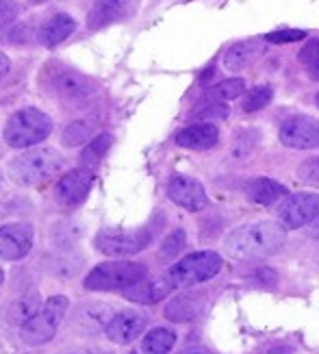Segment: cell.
I'll use <instances>...</instances> for the list:
<instances>
[{"instance_id": "obj_5", "label": "cell", "mask_w": 319, "mask_h": 354, "mask_svg": "<svg viewBox=\"0 0 319 354\" xmlns=\"http://www.w3.org/2000/svg\"><path fill=\"white\" fill-rule=\"evenodd\" d=\"M50 133H52V118L39 109L28 106V109L13 113L7 120L3 135L11 148H28L44 142Z\"/></svg>"}, {"instance_id": "obj_17", "label": "cell", "mask_w": 319, "mask_h": 354, "mask_svg": "<svg viewBox=\"0 0 319 354\" xmlns=\"http://www.w3.org/2000/svg\"><path fill=\"white\" fill-rule=\"evenodd\" d=\"M204 298L206 294H202V291H185V294L167 302L165 317L170 322H191L204 309Z\"/></svg>"}, {"instance_id": "obj_4", "label": "cell", "mask_w": 319, "mask_h": 354, "mask_svg": "<svg viewBox=\"0 0 319 354\" xmlns=\"http://www.w3.org/2000/svg\"><path fill=\"white\" fill-rule=\"evenodd\" d=\"M148 276L144 263L133 261H106L85 276V289L89 291H126L139 285Z\"/></svg>"}, {"instance_id": "obj_7", "label": "cell", "mask_w": 319, "mask_h": 354, "mask_svg": "<svg viewBox=\"0 0 319 354\" xmlns=\"http://www.w3.org/2000/svg\"><path fill=\"white\" fill-rule=\"evenodd\" d=\"M222 257L213 250H202V252H191L182 257L176 266L170 268L167 276L174 283L176 289H187L195 287L204 281H211L213 276H218L222 270Z\"/></svg>"}, {"instance_id": "obj_13", "label": "cell", "mask_w": 319, "mask_h": 354, "mask_svg": "<svg viewBox=\"0 0 319 354\" xmlns=\"http://www.w3.org/2000/svg\"><path fill=\"white\" fill-rule=\"evenodd\" d=\"M167 196L174 205L187 209V211H202L209 203L206 192L200 180L189 176H174L167 185Z\"/></svg>"}, {"instance_id": "obj_29", "label": "cell", "mask_w": 319, "mask_h": 354, "mask_svg": "<svg viewBox=\"0 0 319 354\" xmlns=\"http://www.w3.org/2000/svg\"><path fill=\"white\" fill-rule=\"evenodd\" d=\"M258 140H261V133H258L256 129H248V131H243V133H239V137L235 140V144H233V148H231V155L235 157V159H246V157H250L252 155V150L256 148V144H258Z\"/></svg>"}, {"instance_id": "obj_15", "label": "cell", "mask_w": 319, "mask_h": 354, "mask_svg": "<svg viewBox=\"0 0 319 354\" xmlns=\"http://www.w3.org/2000/svg\"><path fill=\"white\" fill-rule=\"evenodd\" d=\"M113 317H115L113 306L104 302H85L74 311L72 324L85 333H98V330H106Z\"/></svg>"}, {"instance_id": "obj_33", "label": "cell", "mask_w": 319, "mask_h": 354, "mask_svg": "<svg viewBox=\"0 0 319 354\" xmlns=\"http://www.w3.org/2000/svg\"><path fill=\"white\" fill-rule=\"evenodd\" d=\"M226 115H228V109L222 102H215V100H211L209 104L193 111V118H200V120H224Z\"/></svg>"}, {"instance_id": "obj_31", "label": "cell", "mask_w": 319, "mask_h": 354, "mask_svg": "<svg viewBox=\"0 0 319 354\" xmlns=\"http://www.w3.org/2000/svg\"><path fill=\"white\" fill-rule=\"evenodd\" d=\"M309 33L300 28H284V30H273V33L265 35V41L269 44H293V41H302Z\"/></svg>"}, {"instance_id": "obj_10", "label": "cell", "mask_w": 319, "mask_h": 354, "mask_svg": "<svg viewBox=\"0 0 319 354\" xmlns=\"http://www.w3.org/2000/svg\"><path fill=\"white\" fill-rule=\"evenodd\" d=\"M280 144L293 150H311L319 146V124L311 115H291L278 131Z\"/></svg>"}, {"instance_id": "obj_11", "label": "cell", "mask_w": 319, "mask_h": 354, "mask_svg": "<svg viewBox=\"0 0 319 354\" xmlns=\"http://www.w3.org/2000/svg\"><path fill=\"white\" fill-rule=\"evenodd\" d=\"M33 248V226L13 222L0 226V259L20 261Z\"/></svg>"}, {"instance_id": "obj_24", "label": "cell", "mask_w": 319, "mask_h": 354, "mask_svg": "<svg viewBox=\"0 0 319 354\" xmlns=\"http://www.w3.org/2000/svg\"><path fill=\"white\" fill-rule=\"evenodd\" d=\"M176 344V333L172 328H152L142 342V354H167Z\"/></svg>"}, {"instance_id": "obj_8", "label": "cell", "mask_w": 319, "mask_h": 354, "mask_svg": "<svg viewBox=\"0 0 319 354\" xmlns=\"http://www.w3.org/2000/svg\"><path fill=\"white\" fill-rule=\"evenodd\" d=\"M152 241L148 228H104L96 235V248L106 257H133L146 250Z\"/></svg>"}, {"instance_id": "obj_28", "label": "cell", "mask_w": 319, "mask_h": 354, "mask_svg": "<svg viewBox=\"0 0 319 354\" xmlns=\"http://www.w3.org/2000/svg\"><path fill=\"white\" fill-rule=\"evenodd\" d=\"M271 98H273V89L269 85H258V87L250 89L246 98H243V111L246 113L261 111L271 102Z\"/></svg>"}, {"instance_id": "obj_36", "label": "cell", "mask_w": 319, "mask_h": 354, "mask_svg": "<svg viewBox=\"0 0 319 354\" xmlns=\"http://www.w3.org/2000/svg\"><path fill=\"white\" fill-rule=\"evenodd\" d=\"M9 68H11V61L5 53H0V79H5L9 74Z\"/></svg>"}, {"instance_id": "obj_21", "label": "cell", "mask_w": 319, "mask_h": 354, "mask_svg": "<svg viewBox=\"0 0 319 354\" xmlns=\"http://www.w3.org/2000/svg\"><path fill=\"white\" fill-rule=\"evenodd\" d=\"M74 30H76V22H74L72 15L57 13L41 26L39 41L46 46V48H55V46H59L61 41H66Z\"/></svg>"}, {"instance_id": "obj_40", "label": "cell", "mask_w": 319, "mask_h": 354, "mask_svg": "<svg viewBox=\"0 0 319 354\" xmlns=\"http://www.w3.org/2000/svg\"><path fill=\"white\" fill-rule=\"evenodd\" d=\"M3 279H5V276H3V270H0V285H3Z\"/></svg>"}, {"instance_id": "obj_6", "label": "cell", "mask_w": 319, "mask_h": 354, "mask_svg": "<svg viewBox=\"0 0 319 354\" xmlns=\"http://www.w3.org/2000/svg\"><path fill=\"white\" fill-rule=\"evenodd\" d=\"M68 306H70V302L66 296H52L46 300V304L35 313V317H30L22 326V330H20L22 342L33 348L48 344L57 335L61 322H64Z\"/></svg>"}, {"instance_id": "obj_32", "label": "cell", "mask_w": 319, "mask_h": 354, "mask_svg": "<svg viewBox=\"0 0 319 354\" xmlns=\"http://www.w3.org/2000/svg\"><path fill=\"white\" fill-rule=\"evenodd\" d=\"M298 176H300V180L309 183V185H319V157L304 161L298 167Z\"/></svg>"}, {"instance_id": "obj_38", "label": "cell", "mask_w": 319, "mask_h": 354, "mask_svg": "<svg viewBox=\"0 0 319 354\" xmlns=\"http://www.w3.org/2000/svg\"><path fill=\"white\" fill-rule=\"evenodd\" d=\"M180 354H213V352H211V350H206V348H189V350L180 352Z\"/></svg>"}, {"instance_id": "obj_25", "label": "cell", "mask_w": 319, "mask_h": 354, "mask_svg": "<svg viewBox=\"0 0 319 354\" xmlns=\"http://www.w3.org/2000/svg\"><path fill=\"white\" fill-rule=\"evenodd\" d=\"M111 144H113V135L109 133H100L98 137H94L81 152V167H87V170L98 167V163L104 159L106 152H109Z\"/></svg>"}, {"instance_id": "obj_26", "label": "cell", "mask_w": 319, "mask_h": 354, "mask_svg": "<svg viewBox=\"0 0 319 354\" xmlns=\"http://www.w3.org/2000/svg\"><path fill=\"white\" fill-rule=\"evenodd\" d=\"M91 135H94V124L89 120H76L70 127H66L64 135H61V142L68 148H79L91 142Z\"/></svg>"}, {"instance_id": "obj_9", "label": "cell", "mask_w": 319, "mask_h": 354, "mask_svg": "<svg viewBox=\"0 0 319 354\" xmlns=\"http://www.w3.org/2000/svg\"><path fill=\"white\" fill-rule=\"evenodd\" d=\"M319 215V196L313 192H300L287 196V200L278 209V222L284 230H296L307 226Z\"/></svg>"}, {"instance_id": "obj_22", "label": "cell", "mask_w": 319, "mask_h": 354, "mask_svg": "<svg viewBox=\"0 0 319 354\" xmlns=\"http://www.w3.org/2000/svg\"><path fill=\"white\" fill-rule=\"evenodd\" d=\"M246 194L252 203L256 205H263V207H269L273 205L276 200H280L284 194H287V187L271 178H265V176H258V178H252L248 185H246Z\"/></svg>"}, {"instance_id": "obj_2", "label": "cell", "mask_w": 319, "mask_h": 354, "mask_svg": "<svg viewBox=\"0 0 319 354\" xmlns=\"http://www.w3.org/2000/svg\"><path fill=\"white\" fill-rule=\"evenodd\" d=\"M61 167H64V157L55 148H33L13 157L7 170L11 180L24 185V187H33V185L55 178L61 172Z\"/></svg>"}, {"instance_id": "obj_23", "label": "cell", "mask_w": 319, "mask_h": 354, "mask_svg": "<svg viewBox=\"0 0 319 354\" xmlns=\"http://www.w3.org/2000/svg\"><path fill=\"white\" fill-rule=\"evenodd\" d=\"M258 53V44L248 39V41H237L224 55V68L228 72H241L252 64V59Z\"/></svg>"}, {"instance_id": "obj_34", "label": "cell", "mask_w": 319, "mask_h": 354, "mask_svg": "<svg viewBox=\"0 0 319 354\" xmlns=\"http://www.w3.org/2000/svg\"><path fill=\"white\" fill-rule=\"evenodd\" d=\"M18 18V5L13 0H0V30L11 26Z\"/></svg>"}, {"instance_id": "obj_37", "label": "cell", "mask_w": 319, "mask_h": 354, "mask_svg": "<svg viewBox=\"0 0 319 354\" xmlns=\"http://www.w3.org/2000/svg\"><path fill=\"white\" fill-rule=\"evenodd\" d=\"M307 70H309V76H311L313 81H319V59L315 61V64H311Z\"/></svg>"}, {"instance_id": "obj_30", "label": "cell", "mask_w": 319, "mask_h": 354, "mask_svg": "<svg viewBox=\"0 0 319 354\" xmlns=\"http://www.w3.org/2000/svg\"><path fill=\"white\" fill-rule=\"evenodd\" d=\"M185 243H187V235H185V230L182 228H176L172 230L170 235L165 237V241L161 243V250H159V259L161 261H172L182 248H185Z\"/></svg>"}, {"instance_id": "obj_16", "label": "cell", "mask_w": 319, "mask_h": 354, "mask_svg": "<svg viewBox=\"0 0 319 354\" xmlns=\"http://www.w3.org/2000/svg\"><path fill=\"white\" fill-rule=\"evenodd\" d=\"M172 289H176L174 283L170 281V276L163 274V276H155V279H150V281L144 279L139 285L126 289L124 296L133 302H139V304H155V302L170 296Z\"/></svg>"}, {"instance_id": "obj_18", "label": "cell", "mask_w": 319, "mask_h": 354, "mask_svg": "<svg viewBox=\"0 0 319 354\" xmlns=\"http://www.w3.org/2000/svg\"><path fill=\"white\" fill-rule=\"evenodd\" d=\"M218 140H220V131L215 124H211V122L185 127L176 135V144L180 148H189V150H209L218 144Z\"/></svg>"}, {"instance_id": "obj_39", "label": "cell", "mask_w": 319, "mask_h": 354, "mask_svg": "<svg viewBox=\"0 0 319 354\" xmlns=\"http://www.w3.org/2000/svg\"><path fill=\"white\" fill-rule=\"evenodd\" d=\"M59 354H100V350L98 352H94V350H64Z\"/></svg>"}, {"instance_id": "obj_14", "label": "cell", "mask_w": 319, "mask_h": 354, "mask_svg": "<svg viewBox=\"0 0 319 354\" xmlns=\"http://www.w3.org/2000/svg\"><path fill=\"white\" fill-rule=\"evenodd\" d=\"M146 324H148V319H146L144 313L128 309V311L117 313L111 319V324L106 326L104 335H106V339H109V342H113L117 346H126V344H133L139 335H144Z\"/></svg>"}, {"instance_id": "obj_27", "label": "cell", "mask_w": 319, "mask_h": 354, "mask_svg": "<svg viewBox=\"0 0 319 354\" xmlns=\"http://www.w3.org/2000/svg\"><path fill=\"white\" fill-rule=\"evenodd\" d=\"M243 91H246V81L243 79H228V81H222L215 87L209 89V100H215V102L235 100L243 94Z\"/></svg>"}, {"instance_id": "obj_19", "label": "cell", "mask_w": 319, "mask_h": 354, "mask_svg": "<svg viewBox=\"0 0 319 354\" xmlns=\"http://www.w3.org/2000/svg\"><path fill=\"white\" fill-rule=\"evenodd\" d=\"M41 309V298L37 291H30V294H24L20 298H15L11 302H7L3 306V319L11 326H24L30 317H35V313Z\"/></svg>"}, {"instance_id": "obj_41", "label": "cell", "mask_w": 319, "mask_h": 354, "mask_svg": "<svg viewBox=\"0 0 319 354\" xmlns=\"http://www.w3.org/2000/svg\"><path fill=\"white\" fill-rule=\"evenodd\" d=\"M315 102H317V106H319V94H317V98H315Z\"/></svg>"}, {"instance_id": "obj_12", "label": "cell", "mask_w": 319, "mask_h": 354, "mask_svg": "<svg viewBox=\"0 0 319 354\" xmlns=\"http://www.w3.org/2000/svg\"><path fill=\"white\" fill-rule=\"evenodd\" d=\"M91 185H94V170H87V167H79V170H72V172L64 174L55 187L57 203L66 205V207L81 205L87 198Z\"/></svg>"}, {"instance_id": "obj_20", "label": "cell", "mask_w": 319, "mask_h": 354, "mask_svg": "<svg viewBox=\"0 0 319 354\" xmlns=\"http://www.w3.org/2000/svg\"><path fill=\"white\" fill-rule=\"evenodd\" d=\"M126 11H128V0H98L87 15V26L91 30L104 28L117 22L119 18H124Z\"/></svg>"}, {"instance_id": "obj_3", "label": "cell", "mask_w": 319, "mask_h": 354, "mask_svg": "<svg viewBox=\"0 0 319 354\" xmlns=\"http://www.w3.org/2000/svg\"><path fill=\"white\" fill-rule=\"evenodd\" d=\"M44 83H46V89H48L55 98L72 106L87 104L98 94V87L94 81L66 66L52 64L48 68H44Z\"/></svg>"}, {"instance_id": "obj_35", "label": "cell", "mask_w": 319, "mask_h": 354, "mask_svg": "<svg viewBox=\"0 0 319 354\" xmlns=\"http://www.w3.org/2000/svg\"><path fill=\"white\" fill-rule=\"evenodd\" d=\"M317 59H319V41H311L307 48L300 53V61L309 68L311 64H315Z\"/></svg>"}, {"instance_id": "obj_1", "label": "cell", "mask_w": 319, "mask_h": 354, "mask_svg": "<svg viewBox=\"0 0 319 354\" xmlns=\"http://www.w3.org/2000/svg\"><path fill=\"white\" fill-rule=\"evenodd\" d=\"M284 243V228L278 222L258 220L235 228L226 237L224 248L231 259L256 261L276 254Z\"/></svg>"}]
</instances>
